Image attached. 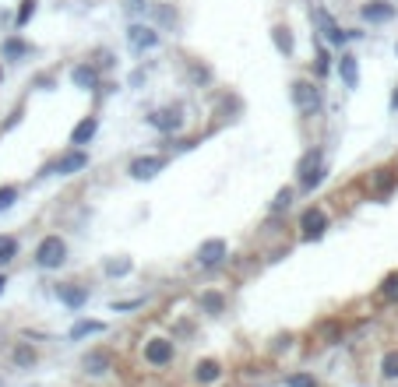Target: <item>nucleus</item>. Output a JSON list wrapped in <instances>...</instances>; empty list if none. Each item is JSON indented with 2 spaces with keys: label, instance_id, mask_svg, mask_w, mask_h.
I'll return each mask as SVG.
<instances>
[{
  "label": "nucleus",
  "instance_id": "nucleus-1",
  "mask_svg": "<svg viewBox=\"0 0 398 387\" xmlns=\"http://www.w3.org/2000/svg\"><path fill=\"white\" fill-rule=\"evenodd\" d=\"M64 257H67V247H64L60 236H46V240L39 243V250H36V264L39 267H60Z\"/></svg>",
  "mask_w": 398,
  "mask_h": 387
},
{
  "label": "nucleus",
  "instance_id": "nucleus-2",
  "mask_svg": "<svg viewBox=\"0 0 398 387\" xmlns=\"http://www.w3.org/2000/svg\"><path fill=\"white\" fill-rule=\"evenodd\" d=\"M314 25L321 28V36L331 43V46H342L346 39H349V32H342V28H339V21H335L324 8H314Z\"/></svg>",
  "mask_w": 398,
  "mask_h": 387
},
{
  "label": "nucleus",
  "instance_id": "nucleus-3",
  "mask_svg": "<svg viewBox=\"0 0 398 387\" xmlns=\"http://www.w3.org/2000/svg\"><path fill=\"white\" fill-rule=\"evenodd\" d=\"M300 229H303V240H321L324 229H328V215L321 208H307L303 219H300Z\"/></svg>",
  "mask_w": 398,
  "mask_h": 387
},
{
  "label": "nucleus",
  "instance_id": "nucleus-4",
  "mask_svg": "<svg viewBox=\"0 0 398 387\" xmlns=\"http://www.w3.org/2000/svg\"><path fill=\"white\" fill-rule=\"evenodd\" d=\"M145 360H148L151 366H166V363H173V342H166V338H151V342L145 345Z\"/></svg>",
  "mask_w": 398,
  "mask_h": 387
},
{
  "label": "nucleus",
  "instance_id": "nucleus-5",
  "mask_svg": "<svg viewBox=\"0 0 398 387\" xmlns=\"http://www.w3.org/2000/svg\"><path fill=\"white\" fill-rule=\"evenodd\" d=\"M300 184L307 190H314L321 184V152H311L307 159L300 162Z\"/></svg>",
  "mask_w": 398,
  "mask_h": 387
},
{
  "label": "nucleus",
  "instance_id": "nucleus-6",
  "mask_svg": "<svg viewBox=\"0 0 398 387\" xmlns=\"http://www.w3.org/2000/svg\"><path fill=\"white\" fill-rule=\"evenodd\" d=\"M222 257H226V240H205V243L198 247V261H201L205 267H216Z\"/></svg>",
  "mask_w": 398,
  "mask_h": 387
},
{
  "label": "nucleus",
  "instance_id": "nucleus-7",
  "mask_svg": "<svg viewBox=\"0 0 398 387\" xmlns=\"http://www.w3.org/2000/svg\"><path fill=\"white\" fill-rule=\"evenodd\" d=\"M293 102L307 113V109H317V88L311 81H296L293 85Z\"/></svg>",
  "mask_w": 398,
  "mask_h": 387
},
{
  "label": "nucleus",
  "instance_id": "nucleus-8",
  "mask_svg": "<svg viewBox=\"0 0 398 387\" xmlns=\"http://www.w3.org/2000/svg\"><path fill=\"white\" fill-rule=\"evenodd\" d=\"M163 166H166V159H159V155L134 159V162H131V176H134V180H151V176H156Z\"/></svg>",
  "mask_w": 398,
  "mask_h": 387
},
{
  "label": "nucleus",
  "instance_id": "nucleus-9",
  "mask_svg": "<svg viewBox=\"0 0 398 387\" xmlns=\"http://www.w3.org/2000/svg\"><path fill=\"white\" fill-rule=\"evenodd\" d=\"M109 366H113V355H109L106 349H96V352L85 355V370H88L92 377H103Z\"/></svg>",
  "mask_w": 398,
  "mask_h": 387
},
{
  "label": "nucleus",
  "instance_id": "nucleus-10",
  "mask_svg": "<svg viewBox=\"0 0 398 387\" xmlns=\"http://www.w3.org/2000/svg\"><path fill=\"white\" fill-rule=\"evenodd\" d=\"M359 14H363V21H391V18H395V8L384 4V0H374V4H363Z\"/></svg>",
  "mask_w": 398,
  "mask_h": 387
},
{
  "label": "nucleus",
  "instance_id": "nucleus-11",
  "mask_svg": "<svg viewBox=\"0 0 398 387\" xmlns=\"http://www.w3.org/2000/svg\"><path fill=\"white\" fill-rule=\"evenodd\" d=\"M85 166H88V155H85V152H67L64 159L56 162V173L71 176V173H78V169H85Z\"/></svg>",
  "mask_w": 398,
  "mask_h": 387
},
{
  "label": "nucleus",
  "instance_id": "nucleus-12",
  "mask_svg": "<svg viewBox=\"0 0 398 387\" xmlns=\"http://www.w3.org/2000/svg\"><path fill=\"white\" fill-rule=\"evenodd\" d=\"M156 43H159V36L151 32V28H141V25L131 28V46H134V49H151Z\"/></svg>",
  "mask_w": 398,
  "mask_h": 387
},
{
  "label": "nucleus",
  "instance_id": "nucleus-13",
  "mask_svg": "<svg viewBox=\"0 0 398 387\" xmlns=\"http://www.w3.org/2000/svg\"><path fill=\"white\" fill-rule=\"evenodd\" d=\"M148 124L156 127V131H176V127H180V116L169 113V109H159V113L148 116Z\"/></svg>",
  "mask_w": 398,
  "mask_h": 387
},
{
  "label": "nucleus",
  "instance_id": "nucleus-14",
  "mask_svg": "<svg viewBox=\"0 0 398 387\" xmlns=\"http://www.w3.org/2000/svg\"><path fill=\"white\" fill-rule=\"evenodd\" d=\"M194 377H198L201 384H216V380L222 377V366H219L216 360H205V363H198V370H194Z\"/></svg>",
  "mask_w": 398,
  "mask_h": 387
},
{
  "label": "nucleus",
  "instance_id": "nucleus-15",
  "mask_svg": "<svg viewBox=\"0 0 398 387\" xmlns=\"http://www.w3.org/2000/svg\"><path fill=\"white\" fill-rule=\"evenodd\" d=\"M60 300H64L71 310H78V307L88 300V292H85V289H78V285H60Z\"/></svg>",
  "mask_w": 398,
  "mask_h": 387
},
{
  "label": "nucleus",
  "instance_id": "nucleus-16",
  "mask_svg": "<svg viewBox=\"0 0 398 387\" xmlns=\"http://www.w3.org/2000/svg\"><path fill=\"white\" fill-rule=\"evenodd\" d=\"M339 71H342V78H346V85H349V88H356V85H359V71H356V56L342 53V60H339Z\"/></svg>",
  "mask_w": 398,
  "mask_h": 387
},
{
  "label": "nucleus",
  "instance_id": "nucleus-17",
  "mask_svg": "<svg viewBox=\"0 0 398 387\" xmlns=\"http://www.w3.org/2000/svg\"><path fill=\"white\" fill-rule=\"evenodd\" d=\"M71 78H74V85H78V88H96V85H99L96 67H85V64H81V67H74V74H71Z\"/></svg>",
  "mask_w": 398,
  "mask_h": 387
},
{
  "label": "nucleus",
  "instance_id": "nucleus-18",
  "mask_svg": "<svg viewBox=\"0 0 398 387\" xmlns=\"http://www.w3.org/2000/svg\"><path fill=\"white\" fill-rule=\"evenodd\" d=\"M96 120H92V116H88V120H81L78 127H74V134H71V144H88L92 141V134H96Z\"/></svg>",
  "mask_w": 398,
  "mask_h": 387
},
{
  "label": "nucleus",
  "instance_id": "nucleus-19",
  "mask_svg": "<svg viewBox=\"0 0 398 387\" xmlns=\"http://www.w3.org/2000/svg\"><path fill=\"white\" fill-rule=\"evenodd\" d=\"M222 307H226V300L219 292H201V310H208V313H222Z\"/></svg>",
  "mask_w": 398,
  "mask_h": 387
},
{
  "label": "nucleus",
  "instance_id": "nucleus-20",
  "mask_svg": "<svg viewBox=\"0 0 398 387\" xmlns=\"http://www.w3.org/2000/svg\"><path fill=\"white\" fill-rule=\"evenodd\" d=\"M96 331H103L99 320H81V324L71 327V338H85V335H96Z\"/></svg>",
  "mask_w": 398,
  "mask_h": 387
},
{
  "label": "nucleus",
  "instance_id": "nucleus-21",
  "mask_svg": "<svg viewBox=\"0 0 398 387\" xmlns=\"http://www.w3.org/2000/svg\"><path fill=\"white\" fill-rule=\"evenodd\" d=\"M381 373H384L388 380H398V349L384 355V363H381Z\"/></svg>",
  "mask_w": 398,
  "mask_h": 387
},
{
  "label": "nucleus",
  "instance_id": "nucleus-22",
  "mask_svg": "<svg viewBox=\"0 0 398 387\" xmlns=\"http://www.w3.org/2000/svg\"><path fill=\"white\" fill-rule=\"evenodd\" d=\"M32 363H36V349L18 345V349H14V366H32Z\"/></svg>",
  "mask_w": 398,
  "mask_h": 387
},
{
  "label": "nucleus",
  "instance_id": "nucleus-23",
  "mask_svg": "<svg viewBox=\"0 0 398 387\" xmlns=\"http://www.w3.org/2000/svg\"><path fill=\"white\" fill-rule=\"evenodd\" d=\"M14 254H18V243L11 240V236H0V264H8Z\"/></svg>",
  "mask_w": 398,
  "mask_h": 387
},
{
  "label": "nucleus",
  "instance_id": "nucleus-24",
  "mask_svg": "<svg viewBox=\"0 0 398 387\" xmlns=\"http://www.w3.org/2000/svg\"><path fill=\"white\" fill-rule=\"evenodd\" d=\"M374 187H377V194H388V190L395 187V173H391V169H381L377 180H374Z\"/></svg>",
  "mask_w": 398,
  "mask_h": 387
},
{
  "label": "nucleus",
  "instance_id": "nucleus-25",
  "mask_svg": "<svg viewBox=\"0 0 398 387\" xmlns=\"http://www.w3.org/2000/svg\"><path fill=\"white\" fill-rule=\"evenodd\" d=\"M28 53V46L21 43V39H8L4 43V56H8V60H14V56H25Z\"/></svg>",
  "mask_w": 398,
  "mask_h": 387
},
{
  "label": "nucleus",
  "instance_id": "nucleus-26",
  "mask_svg": "<svg viewBox=\"0 0 398 387\" xmlns=\"http://www.w3.org/2000/svg\"><path fill=\"white\" fill-rule=\"evenodd\" d=\"M275 46H279L282 53H293V36H289V28H275Z\"/></svg>",
  "mask_w": 398,
  "mask_h": 387
},
{
  "label": "nucleus",
  "instance_id": "nucleus-27",
  "mask_svg": "<svg viewBox=\"0 0 398 387\" xmlns=\"http://www.w3.org/2000/svg\"><path fill=\"white\" fill-rule=\"evenodd\" d=\"M293 204V190L286 187V190H279L275 194V201H271V212H282V208H289Z\"/></svg>",
  "mask_w": 398,
  "mask_h": 387
},
{
  "label": "nucleus",
  "instance_id": "nucleus-28",
  "mask_svg": "<svg viewBox=\"0 0 398 387\" xmlns=\"http://www.w3.org/2000/svg\"><path fill=\"white\" fill-rule=\"evenodd\" d=\"M286 387H317V380L307 377V373H293V377L286 380Z\"/></svg>",
  "mask_w": 398,
  "mask_h": 387
},
{
  "label": "nucleus",
  "instance_id": "nucleus-29",
  "mask_svg": "<svg viewBox=\"0 0 398 387\" xmlns=\"http://www.w3.org/2000/svg\"><path fill=\"white\" fill-rule=\"evenodd\" d=\"M131 272V261H109L106 264V275H127Z\"/></svg>",
  "mask_w": 398,
  "mask_h": 387
},
{
  "label": "nucleus",
  "instance_id": "nucleus-30",
  "mask_svg": "<svg viewBox=\"0 0 398 387\" xmlns=\"http://www.w3.org/2000/svg\"><path fill=\"white\" fill-rule=\"evenodd\" d=\"M36 14V0H21V11H18V25H25L28 18Z\"/></svg>",
  "mask_w": 398,
  "mask_h": 387
},
{
  "label": "nucleus",
  "instance_id": "nucleus-31",
  "mask_svg": "<svg viewBox=\"0 0 398 387\" xmlns=\"http://www.w3.org/2000/svg\"><path fill=\"white\" fill-rule=\"evenodd\" d=\"M14 197H18V190H14V187H0V212H4V208H11V204H14Z\"/></svg>",
  "mask_w": 398,
  "mask_h": 387
},
{
  "label": "nucleus",
  "instance_id": "nucleus-32",
  "mask_svg": "<svg viewBox=\"0 0 398 387\" xmlns=\"http://www.w3.org/2000/svg\"><path fill=\"white\" fill-rule=\"evenodd\" d=\"M384 300H398V275L384 282Z\"/></svg>",
  "mask_w": 398,
  "mask_h": 387
},
{
  "label": "nucleus",
  "instance_id": "nucleus-33",
  "mask_svg": "<svg viewBox=\"0 0 398 387\" xmlns=\"http://www.w3.org/2000/svg\"><path fill=\"white\" fill-rule=\"evenodd\" d=\"M391 109H398V92H395V96H391Z\"/></svg>",
  "mask_w": 398,
  "mask_h": 387
},
{
  "label": "nucleus",
  "instance_id": "nucleus-34",
  "mask_svg": "<svg viewBox=\"0 0 398 387\" xmlns=\"http://www.w3.org/2000/svg\"><path fill=\"white\" fill-rule=\"evenodd\" d=\"M4 285H8V278H0V292H4Z\"/></svg>",
  "mask_w": 398,
  "mask_h": 387
}]
</instances>
